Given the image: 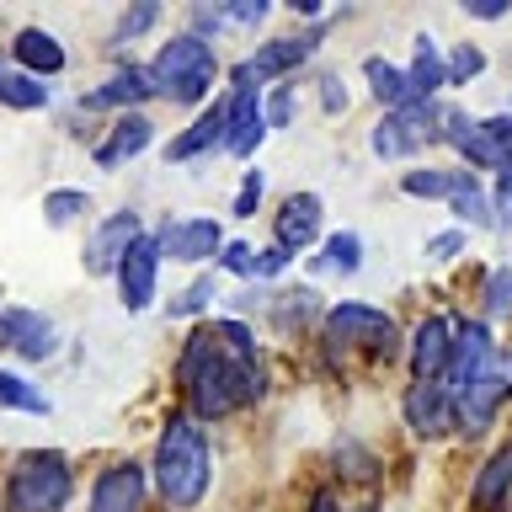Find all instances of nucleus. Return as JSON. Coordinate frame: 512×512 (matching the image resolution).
I'll return each instance as SVG.
<instances>
[{
    "instance_id": "nucleus-42",
    "label": "nucleus",
    "mask_w": 512,
    "mask_h": 512,
    "mask_svg": "<svg viewBox=\"0 0 512 512\" xmlns=\"http://www.w3.org/2000/svg\"><path fill=\"white\" fill-rule=\"evenodd\" d=\"M320 107H326V112H347V91H342V75H326V80H320Z\"/></svg>"
},
{
    "instance_id": "nucleus-8",
    "label": "nucleus",
    "mask_w": 512,
    "mask_h": 512,
    "mask_svg": "<svg viewBox=\"0 0 512 512\" xmlns=\"http://www.w3.org/2000/svg\"><path fill=\"white\" fill-rule=\"evenodd\" d=\"M491 331L480 326V320H459L454 326V358H448V395H464L475 379L491 374Z\"/></svg>"
},
{
    "instance_id": "nucleus-9",
    "label": "nucleus",
    "mask_w": 512,
    "mask_h": 512,
    "mask_svg": "<svg viewBox=\"0 0 512 512\" xmlns=\"http://www.w3.org/2000/svg\"><path fill=\"white\" fill-rule=\"evenodd\" d=\"M144 240L139 230V214L134 208H123V214H112L107 224H96V235H91V246H86V272H96V278H118V267H123V256L134 251Z\"/></svg>"
},
{
    "instance_id": "nucleus-1",
    "label": "nucleus",
    "mask_w": 512,
    "mask_h": 512,
    "mask_svg": "<svg viewBox=\"0 0 512 512\" xmlns=\"http://www.w3.org/2000/svg\"><path fill=\"white\" fill-rule=\"evenodd\" d=\"M176 379H182L198 422H219V416L267 395V368L256 358V336L240 320H214V326L192 331L182 358H176Z\"/></svg>"
},
{
    "instance_id": "nucleus-41",
    "label": "nucleus",
    "mask_w": 512,
    "mask_h": 512,
    "mask_svg": "<svg viewBox=\"0 0 512 512\" xmlns=\"http://www.w3.org/2000/svg\"><path fill=\"white\" fill-rule=\"evenodd\" d=\"M256 203H262V176L246 171V187H240V198H235V214H240V219H251V214H256Z\"/></svg>"
},
{
    "instance_id": "nucleus-24",
    "label": "nucleus",
    "mask_w": 512,
    "mask_h": 512,
    "mask_svg": "<svg viewBox=\"0 0 512 512\" xmlns=\"http://www.w3.org/2000/svg\"><path fill=\"white\" fill-rule=\"evenodd\" d=\"M411 91H416V102H432V96H438L443 86H448V59L438 54V43L427 38H416V59H411Z\"/></svg>"
},
{
    "instance_id": "nucleus-4",
    "label": "nucleus",
    "mask_w": 512,
    "mask_h": 512,
    "mask_svg": "<svg viewBox=\"0 0 512 512\" xmlns=\"http://www.w3.org/2000/svg\"><path fill=\"white\" fill-rule=\"evenodd\" d=\"M70 491H75V475H70V459L43 448V454H22L16 470L6 480V502L11 512H64L70 507Z\"/></svg>"
},
{
    "instance_id": "nucleus-30",
    "label": "nucleus",
    "mask_w": 512,
    "mask_h": 512,
    "mask_svg": "<svg viewBox=\"0 0 512 512\" xmlns=\"http://www.w3.org/2000/svg\"><path fill=\"white\" fill-rule=\"evenodd\" d=\"M0 102L16 107V112H38L48 102V86H43L38 75H11L6 86H0Z\"/></svg>"
},
{
    "instance_id": "nucleus-27",
    "label": "nucleus",
    "mask_w": 512,
    "mask_h": 512,
    "mask_svg": "<svg viewBox=\"0 0 512 512\" xmlns=\"http://www.w3.org/2000/svg\"><path fill=\"white\" fill-rule=\"evenodd\" d=\"M454 214L464 219V224H496V203L486 198V192H480V182H475V171H464L459 176V187H454Z\"/></svg>"
},
{
    "instance_id": "nucleus-18",
    "label": "nucleus",
    "mask_w": 512,
    "mask_h": 512,
    "mask_svg": "<svg viewBox=\"0 0 512 512\" xmlns=\"http://www.w3.org/2000/svg\"><path fill=\"white\" fill-rule=\"evenodd\" d=\"M150 139H155V123L144 118V112H123L118 123H112V134L96 144V166L112 171V166H123V160H134L150 150Z\"/></svg>"
},
{
    "instance_id": "nucleus-19",
    "label": "nucleus",
    "mask_w": 512,
    "mask_h": 512,
    "mask_svg": "<svg viewBox=\"0 0 512 512\" xmlns=\"http://www.w3.org/2000/svg\"><path fill=\"white\" fill-rule=\"evenodd\" d=\"M224 134H230V102H214L198 123L187 128V134H176V139L166 144V160H198L203 150L224 144Z\"/></svg>"
},
{
    "instance_id": "nucleus-23",
    "label": "nucleus",
    "mask_w": 512,
    "mask_h": 512,
    "mask_svg": "<svg viewBox=\"0 0 512 512\" xmlns=\"http://www.w3.org/2000/svg\"><path fill=\"white\" fill-rule=\"evenodd\" d=\"M144 96H155V80H150V70L128 64V70H118L102 91L86 96V107H91V112H96V107H134V102H144Z\"/></svg>"
},
{
    "instance_id": "nucleus-38",
    "label": "nucleus",
    "mask_w": 512,
    "mask_h": 512,
    "mask_svg": "<svg viewBox=\"0 0 512 512\" xmlns=\"http://www.w3.org/2000/svg\"><path fill=\"white\" fill-rule=\"evenodd\" d=\"M294 123V86H278L267 96V128H288Z\"/></svg>"
},
{
    "instance_id": "nucleus-15",
    "label": "nucleus",
    "mask_w": 512,
    "mask_h": 512,
    "mask_svg": "<svg viewBox=\"0 0 512 512\" xmlns=\"http://www.w3.org/2000/svg\"><path fill=\"white\" fill-rule=\"evenodd\" d=\"M0 347H11V352H22V358H32V363H43V358H54L59 336H54V326H48L38 310H0Z\"/></svg>"
},
{
    "instance_id": "nucleus-25",
    "label": "nucleus",
    "mask_w": 512,
    "mask_h": 512,
    "mask_svg": "<svg viewBox=\"0 0 512 512\" xmlns=\"http://www.w3.org/2000/svg\"><path fill=\"white\" fill-rule=\"evenodd\" d=\"M363 75H368V91L379 96L390 112H400V107H411L416 102V91H411V75L406 70H395V64H384V59H368L363 64Z\"/></svg>"
},
{
    "instance_id": "nucleus-22",
    "label": "nucleus",
    "mask_w": 512,
    "mask_h": 512,
    "mask_svg": "<svg viewBox=\"0 0 512 512\" xmlns=\"http://www.w3.org/2000/svg\"><path fill=\"white\" fill-rule=\"evenodd\" d=\"M11 54L27 64V75H38V80L64 70V48H59V38H54V32H43V27H22V32H16Z\"/></svg>"
},
{
    "instance_id": "nucleus-16",
    "label": "nucleus",
    "mask_w": 512,
    "mask_h": 512,
    "mask_svg": "<svg viewBox=\"0 0 512 512\" xmlns=\"http://www.w3.org/2000/svg\"><path fill=\"white\" fill-rule=\"evenodd\" d=\"M507 395H512V379L491 368L486 379H475L464 395H454V406H459V427H464V432H486V427L496 422V411H502V400H507Z\"/></svg>"
},
{
    "instance_id": "nucleus-43",
    "label": "nucleus",
    "mask_w": 512,
    "mask_h": 512,
    "mask_svg": "<svg viewBox=\"0 0 512 512\" xmlns=\"http://www.w3.org/2000/svg\"><path fill=\"white\" fill-rule=\"evenodd\" d=\"M283 267H288V251H283V246H267V251H256V278H278Z\"/></svg>"
},
{
    "instance_id": "nucleus-2",
    "label": "nucleus",
    "mask_w": 512,
    "mask_h": 512,
    "mask_svg": "<svg viewBox=\"0 0 512 512\" xmlns=\"http://www.w3.org/2000/svg\"><path fill=\"white\" fill-rule=\"evenodd\" d=\"M208 475H214V454L198 416H171L155 443V486L166 507H198L208 496Z\"/></svg>"
},
{
    "instance_id": "nucleus-7",
    "label": "nucleus",
    "mask_w": 512,
    "mask_h": 512,
    "mask_svg": "<svg viewBox=\"0 0 512 512\" xmlns=\"http://www.w3.org/2000/svg\"><path fill=\"white\" fill-rule=\"evenodd\" d=\"M310 54H315V32H304V38H272V43L256 48L246 64H235V91H256L262 80L294 75Z\"/></svg>"
},
{
    "instance_id": "nucleus-28",
    "label": "nucleus",
    "mask_w": 512,
    "mask_h": 512,
    "mask_svg": "<svg viewBox=\"0 0 512 512\" xmlns=\"http://www.w3.org/2000/svg\"><path fill=\"white\" fill-rule=\"evenodd\" d=\"M0 406H6V411L48 416V395L38 390V384H27L22 374H6V368H0Z\"/></svg>"
},
{
    "instance_id": "nucleus-13",
    "label": "nucleus",
    "mask_w": 512,
    "mask_h": 512,
    "mask_svg": "<svg viewBox=\"0 0 512 512\" xmlns=\"http://www.w3.org/2000/svg\"><path fill=\"white\" fill-rule=\"evenodd\" d=\"M155 278H160V235H144L118 267V294L123 310H150L155 304Z\"/></svg>"
},
{
    "instance_id": "nucleus-39",
    "label": "nucleus",
    "mask_w": 512,
    "mask_h": 512,
    "mask_svg": "<svg viewBox=\"0 0 512 512\" xmlns=\"http://www.w3.org/2000/svg\"><path fill=\"white\" fill-rule=\"evenodd\" d=\"M459 251H464V235H459V230H443V235L427 240V256H432V262H448V256H459Z\"/></svg>"
},
{
    "instance_id": "nucleus-44",
    "label": "nucleus",
    "mask_w": 512,
    "mask_h": 512,
    "mask_svg": "<svg viewBox=\"0 0 512 512\" xmlns=\"http://www.w3.org/2000/svg\"><path fill=\"white\" fill-rule=\"evenodd\" d=\"M496 224H507V230H512V176L496 182Z\"/></svg>"
},
{
    "instance_id": "nucleus-26",
    "label": "nucleus",
    "mask_w": 512,
    "mask_h": 512,
    "mask_svg": "<svg viewBox=\"0 0 512 512\" xmlns=\"http://www.w3.org/2000/svg\"><path fill=\"white\" fill-rule=\"evenodd\" d=\"M358 267H363V240L352 230L331 235L326 246H320V256H315V272H342V278H352Z\"/></svg>"
},
{
    "instance_id": "nucleus-20",
    "label": "nucleus",
    "mask_w": 512,
    "mask_h": 512,
    "mask_svg": "<svg viewBox=\"0 0 512 512\" xmlns=\"http://www.w3.org/2000/svg\"><path fill=\"white\" fill-rule=\"evenodd\" d=\"M470 502L480 512H507V502H512V443H502L486 459V470H480L475 486H470Z\"/></svg>"
},
{
    "instance_id": "nucleus-45",
    "label": "nucleus",
    "mask_w": 512,
    "mask_h": 512,
    "mask_svg": "<svg viewBox=\"0 0 512 512\" xmlns=\"http://www.w3.org/2000/svg\"><path fill=\"white\" fill-rule=\"evenodd\" d=\"M464 11L480 16V22H496V16H507V0H464Z\"/></svg>"
},
{
    "instance_id": "nucleus-48",
    "label": "nucleus",
    "mask_w": 512,
    "mask_h": 512,
    "mask_svg": "<svg viewBox=\"0 0 512 512\" xmlns=\"http://www.w3.org/2000/svg\"><path fill=\"white\" fill-rule=\"evenodd\" d=\"M502 176H512V150H507V166H502Z\"/></svg>"
},
{
    "instance_id": "nucleus-31",
    "label": "nucleus",
    "mask_w": 512,
    "mask_h": 512,
    "mask_svg": "<svg viewBox=\"0 0 512 512\" xmlns=\"http://www.w3.org/2000/svg\"><path fill=\"white\" fill-rule=\"evenodd\" d=\"M43 214H48V224H70V219H80V214H86V192H75V187L48 192V198H43Z\"/></svg>"
},
{
    "instance_id": "nucleus-32",
    "label": "nucleus",
    "mask_w": 512,
    "mask_h": 512,
    "mask_svg": "<svg viewBox=\"0 0 512 512\" xmlns=\"http://www.w3.org/2000/svg\"><path fill=\"white\" fill-rule=\"evenodd\" d=\"M480 70H486V54H480L475 43H459L454 59H448V86H464V80H475Z\"/></svg>"
},
{
    "instance_id": "nucleus-37",
    "label": "nucleus",
    "mask_w": 512,
    "mask_h": 512,
    "mask_svg": "<svg viewBox=\"0 0 512 512\" xmlns=\"http://www.w3.org/2000/svg\"><path fill=\"white\" fill-rule=\"evenodd\" d=\"M208 299H214V278H198V283L187 288V294H176V299H171V315H198Z\"/></svg>"
},
{
    "instance_id": "nucleus-29",
    "label": "nucleus",
    "mask_w": 512,
    "mask_h": 512,
    "mask_svg": "<svg viewBox=\"0 0 512 512\" xmlns=\"http://www.w3.org/2000/svg\"><path fill=\"white\" fill-rule=\"evenodd\" d=\"M459 176H464V171H438V166H427V171H406V176H400V187H406L411 198H454Z\"/></svg>"
},
{
    "instance_id": "nucleus-3",
    "label": "nucleus",
    "mask_w": 512,
    "mask_h": 512,
    "mask_svg": "<svg viewBox=\"0 0 512 512\" xmlns=\"http://www.w3.org/2000/svg\"><path fill=\"white\" fill-rule=\"evenodd\" d=\"M214 75H219L214 43L198 38V32H182V38H171V43L155 54V64H150L155 96H166V102H176V107L203 102L208 86H214Z\"/></svg>"
},
{
    "instance_id": "nucleus-47",
    "label": "nucleus",
    "mask_w": 512,
    "mask_h": 512,
    "mask_svg": "<svg viewBox=\"0 0 512 512\" xmlns=\"http://www.w3.org/2000/svg\"><path fill=\"white\" fill-rule=\"evenodd\" d=\"M6 80H11V70H6V59H0V86H6Z\"/></svg>"
},
{
    "instance_id": "nucleus-14",
    "label": "nucleus",
    "mask_w": 512,
    "mask_h": 512,
    "mask_svg": "<svg viewBox=\"0 0 512 512\" xmlns=\"http://www.w3.org/2000/svg\"><path fill=\"white\" fill-rule=\"evenodd\" d=\"M219 251H224V235L214 219H176L160 230V256H171V262H208Z\"/></svg>"
},
{
    "instance_id": "nucleus-21",
    "label": "nucleus",
    "mask_w": 512,
    "mask_h": 512,
    "mask_svg": "<svg viewBox=\"0 0 512 512\" xmlns=\"http://www.w3.org/2000/svg\"><path fill=\"white\" fill-rule=\"evenodd\" d=\"M315 230H320V198L315 192H294V198L283 203V214H278V246L294 256L315 240Z\"/></svg>"
},
{
    "instance_id": "nucleus-11",
    "label": "nucleus",
    "mask_w": 512,
    "mask_h": 512,
    "mask_svg": "<svg viewBox=\"0 0 512 512\" xmlns=\"http://www.w3.org/2000/svg\"><path fill=\"white\" fill-rule=\"evenodd\" d=\"M144 491H150V475H144V464L123 459V464H112V470L96 475V486H91V512H144Z\"/></svg>"
},
{
    "instance_id": "nucleus-46",
    "label": "nucleus",
    "mask_w": 512,
    "mask_h": 512,
    "mask_svg": "<svg viewBox=\"0 0 512 512\" xmlns=\"http://www.w3.org/2000/svg\"><path fill=\"white\" fill-rule=\"evenodd\" d=\"M310 512H342V507H336V491H331V486H326V491H315Z\"/></svg>"
},
{
    "instance_id": "nucleus-6",
    "label": "nucleus",
    "mask_w": 512,
    "mask_h": 512,
    "mask_svg": "<svg viewBox=\"0 0 512 512\" xmlns=\"http://www.w3.org/2000/svg\"><path fill=\"white\" fill-rule=\"evenodd\" d=\"M438 123H443V107L438 102H411V107H400V112H384L379 128H374V155L400 160V155L422 150L427 139H443Z\"/></svg>"
},
{
    "instance_id": "nucleus-5",
    "label": "nucleus",
    "mask_w": 512,
    "mask_h": 512,
    "mask_svg": "<svg viewBox=\"0 0 512 512\" xmlns=\"http://www.w3.org/2000/svg\"><path fill=\"white\" fill-rule=\"evenodd\" d=\"M326 336L336 347H363V352H384V358H395V347H400L395 320L374 310V304H336L326 315Z\"/></svg>"
},
{
    "instance_id": "nucleus-17",
    "label": "nucleus",
    "mask_w": 512,
    "mask_h": 512,
    "mask_svg": "<svg viewBox=\"0 0 512 512\" xmlns=\"http://www.w3.org/2000/svg\"><path fill=\"white\" fill-rule=\"evenodd\" d=\"M267 134V102L256 91H230V134H224V150L230 155H256V144Z\"/></svg>"
},
{
    "instance_id": "nucleus-10",
    "label": "nucleus",
    "mask_w": 512,
    "mask_h": 512,
    "mask_svg": "<svg viewBox=\"0 0 512 512\" xmlns=\"http://www.w3.org/2000/svg\"><path fill=\"white\" fill-rule=\"evenodd\" d=\"M400 411H406V427L416 438H443V432L459 422V406H454V395H448V384H411L406 400H400Z\"/></svg>"
},
{
    "instance_id": "nucleus-36",
    "label": "nucleus",
    "mask_w": 512,
    "mask_h": 512,
    "mask_svg": "<svg viewBox=\"0 0 512 512\" xmlns=\"http://www.w3.org/2000/svg\"><path fill=\"white\" fill-rule=\"evenodd\" d=\"M219 267H224V272H240V278H256V251L246 246V240H224Z\"/></svg>"
},
{
    "instance_id": "nucleus-35",
    "label": "nucleus",
    "mask_w": 512,
    "mask_h": 512,
    "mask_svg": "<svg viewBox=\"0 0 512 512\" xmlns=\"http://www.w3.org/2000/svg\"><path fill=\"white\" fill-rule=\"evenodd\" d=\"M160 22V6L155 0H144V6H134V11H123V22H118V38L128 43V38H144V32H150Z\"/></svg>"
},
{
    "instance_id": "nucleus-34",
    "label": "nucleus",
    "mask_w": 512,
    "mask_h": 512,
    "mask_svg": "<svg viewBox=\"0 0 512 512\" xmlns=\"http://www.w3.org/2000/svg\"><path fill=\"white\" fill-rule=\"evenodd\" d=\"M480 299H486V315H512V267H496Z\"/></svg>"
},
{
    "instance_id": "nucleus-40",
    "label": "nucleus",
    "mask_w": 512,
    "mask_h": 512,
    "mask_svg": "<svg viewBox=\"0 0 512 512\" xmlns=\"http://www.w3.org/2000/svg\"><path fill=\"white\" fill-rule=\"evenodd\" d=\"M267 16V0H240V6H224V22H235V27H251V22H262Z\"/></svg>"
},
{
    "instance_id": "nucleus-33",
    "label": "nucleus",
    "mask_w": 512,
    "mask_h": 512,
    "mask_svg": "<svg viewBox=\"0 0 512 512\" xmlns=\"http://www.w3.org/2000/svg\"><path fill=\"white\" fill-rule=\"evenodd\" d=\"M336 464H347V475L352 480H374V454H368V448H358L352 438H336Z\"/></svg>"
},
{
    "instance_id": "nucleus-12",
    "label": "nucleus",
    "mask_w": 512,
    "mask_h": 512,
    "mask_svg": "<svg viewBox=\"0 0 512 512\" xmlns=\"http://www.w3.org/2000/svg\"><path fill=\"white\" fill-rule=\"evenodd\" d=\"M448 358H454V326L443 315H427L411 336V374L416 384H443L448 379Z\"/></svg>"
}]
</instances>
